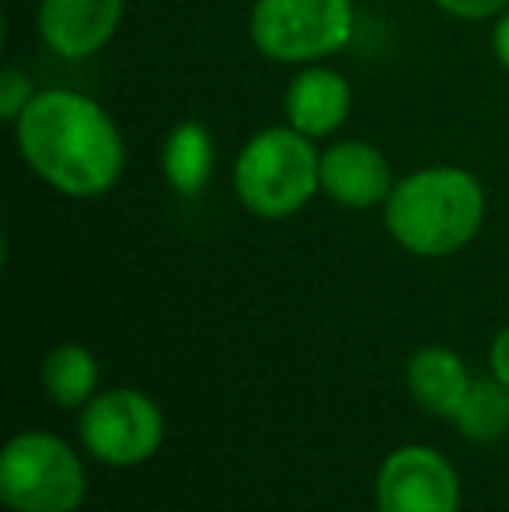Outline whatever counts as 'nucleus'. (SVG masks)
I'll return each instance as SVG.
<instances>
[{"label": "nucleus", "mask_w": 509, "mask_h": 512, "mask_svg": "<svg viewBox=\"0 0 509 512\" xmlns=\"http://www.w3.org/2000/svg\"><path fill=\"white\" fill-rule=\"evenodd\" d=\"M25 164L70 199L105 196L126 168V143L112 115L81 91H39L14 122Z\"/></svg>", "instance_id": "f257e3e1"}, {"label": "nucleus", "mask_w": 509, "mask_h": 512, "mask_svg": "<svg viewBox=\"0 0 509 512\" xmlns=\"http://www.w3.org/2000/svg\"><path fill=\"white\" fill-rule=\"evenodd\" d=\"M485 220V189L454 164L422 168L394 182L384 203L387 234L419 258L457 255L475 241Z\"/></svg>", "instance_id": "f03ea898"}, {"label": "nucleus", "mask_w": 509, "mask_h": 512, "mask_svg": "<svg viewBox=\"0 0 509 512\" xmlns=\"http://www.w3.org/2000/svg\"><path fill=\"white\" fill-rule=\"evenodd\" d=\"M234 192L248 213L286 220L321 192V154L314 140L293 126L255 133L234 161Z\"/></svg>", "instance_id": "7ed1b4c3"}, {"label": "nucleus", "mask_w": 509, "mask_h": 512, "mask_svg": "<svg viewBox=\"0 0 509 512\" xmlns=\"http://www.w3.org/2000/svg\"><path fill=\"white\" fill-rule=\"evenodd\" d=\"M88 471L70 443L46 429L18 432L0 453V502L11 512H77Z\"/></svg>", "instance_id": "20e7f679"}, {"label": "nucleus", "mask_w": 509, "mask_h": 512, "mask_svg": "<svg viewBox=\"0 0 509 512\" xmlns=\"http://www.w3.org/2000/svg\"><path fill=\"white\" fill-rule=\"evenodd\" d=\"M353 0H255L252 42L265 60L314 63L349 46Z\"/></svg>", "instance_id": "39448f33"}, {"label": "nucleus", "mask_w": 509, "mask_h": 512, "mask_svg": "<svg viewBox=\"0 0 509 512\" xmlns=\"http://www.w3.org/2000/svg\"><path fill=\"white\" fill-rule=\"evenodd\" d=\"M81 432L84 450L109 467H136L147 464L164 443V411L154 398L133 387H112L105 394H95L81 408Z\"/></svg>", "instance_id": "423d86ee"}, {"label": "nucleus", "mask_w": 509, "mask_h": 512, "mask_svg": "<svg viewBox=\"0 0 509 512\" xmlns=\"http://www.w3.org/2000/svg\"><path fill=\"white\" fill-rule=\"evenodd\" d=\"M377 512H461V478L433 446H398L374 485Z\"/></svg>", "instance_id": "0eeeda50"}, {"label": "nucleus", "mask_w": 509, "mask_h": 512, "mask_svg": "<svg viewBox=\"0 0 509 512\" xmlns=\"http://www.w3.org/2000/svg\"><path fill=\"white\" fill-rule=\"evenodd\" d=\"M123 0H39V35L60 60H88L119 32Z\"/></svg>", "instance_id": "6e6552de"}, {"label": "nucleus", "mask_w": 509, "mask_h": 512, "mask_svg": "<svg viewBox=\"0 0 509 512\" xmlns=\"http://www.w3.org/2000/svg\"><path fill=\"white\" fill-rule=\"evenodd\" d=\"M394 189L391 164L363 140H342L321 154V192L349 209L384 206Z\"/></svg>", "instance_id": "1a4fd4ad"}, {"label": "nucleus", "mask_w": 509, "mask_h": 512, "mask_svg": "<svg viewBox=\"0 0 509 512\" xmlns=\"http://www.w3.org/2000/svg\"><path fill=\"white\" fill-rule=\"evenodd\" d=\"M349 108H353V88L346 77L332 67H314V63H307V70L293 77L283 98L286 126L300 129L311 140L332 136L349 119Z\"/></svg>", "instance_id": "9d476101"}, {"label": "nucleus", "mask_w": 509, "mask_h": 512, "mask_svg": "<svg viewBox=\"0 0 509 512\" xmlns=\"http://www.w3.org/2000/svg\"><path fill=\"white\" fill-rule=\"evenodd\" d=\"M405 384L412 401L426 415L454 422L457 411L468 401L475 377H471L468 363L454 349H447V345H426V349L412 352V359H408Z\"/></svg>", "instance_id": "9b49d317"}, {"label": "nucleus", "mask_w": 509, "mask_h": 512, "mask_svg": "<svg viewBox=\"0 0 509 512\" xmlns=\"http://www.w3.org/2000/svg\"><path fill=\"white\" fill-rule=\"evenodd\" d=\"M161 168L178 196H203L213 178V168H217V147H213L210 129L199 126V122H178L164 140Z\"/></svg>", "instance_id": "f8f14e48"}, {"label": "nucleus", "mask_w": 509, "mask_h": 512, "mask_svg": "<svg viewBox=\"0 0 509 512\" xmlns=\"http://www.w3.org/2000/svg\"><path fill=\"white\" fill-rule=\"evenodd\" d=\"M42 391L56 408H84L98 391V359L88 345L63 342L42 359Z\"/></svg>", "instance_id": "ddd939ff"}, {"label": "nucleus", "mask_w": 509, "mask_h": 512, "mask_svg": "<svg viewBox=\"0 0 509 512\" xmlns=\"http://www.w3.org/2000/svg\"><path fill=\"white\" fill-rule=\"evenodd\" d=\"M454 425L461 429L464 439L471 443H499L509 436V387L503 380L489 377H475L471 394L464 401V408L457 411Z\"/></svg>", "instance_id": "4468645a"}, {"label": "nucleus", "mask_w": 509, "mask_h": 512, "mask_svg": "<svg viewBox=\"0 0 509 512\" xmlns=\"http://www.w3.org/2000/svg\"><path fill=\"white\" fill-rule=\"evenodd\" d=\"M35 95H39V91H35L32 77L18 67H7L4 77H0V119L18 122V115L25 112Z\"/></svg>", "instance_id": "2eb2a0df"}, {"label": "nucleus", "mask_w": 509, "mask_h": 512, "mask_svg": "<svg viewBox=\"0 0 509 512\" xmlns=\"http://www.w3.org/2000/svg\"><path fill=\"white\" fill-rule=\"evenodd\" d=\"M440 11L454 14L464 21H485V18H499L503 11H509V0H433Z\"/></svg>", "instance_id": "dca6fc26"}, {"label": "nucleus", "mask_w": 509, "mask_h": 512, "mask_svg": "<svg viewBox=\"0 0 509 512\" xmlns=\"http://www.w3.org/2000/svg\"><path fill=\"white\" fill-rule=\"evenodd\" d=\"M489 373L496 380H503L509 387V324L492 338V349H489Z\"/></svg>", "instance_id": "f3484780"}, {"label": "nucleus", "mask_w": 509, "mask_h": 512, "mask_svg": "<svg viewBox=\"0 0 509 512\" xmlns=\"http://www.w3.org/2000/svg\"><path fill=\"white\" fill-rule=\"evenodd\" d=\"M492 49H496V60L509 70V11L499 14L496 28H492Z\"/></svg>", "instance_id": "a211bd4d"}]
</instances>
